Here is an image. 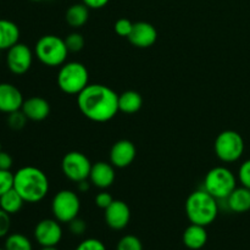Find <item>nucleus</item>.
Returning a JSON list of instances; mask_svg holds the SVG:
<instances>
[{"label":"nucleus","mask_w":250,"mask_h":250,"mask_svg":"<svg viewBox=\"0 0 250 250\" xmlns=\"http://www.w3.org/2000/svg\"><path fill=\"white\" fill-rule=\"evenodd\" d=\"M77 105L84 117L94 122H107L116 116L119 94L105 84H88L77 95Z\"/></svg>","instance_id":"obj_1"},{"label":"nucleus","mask_w":250,"mask_h":250,"mask_svg":"<svg viewBox=\"0 0 250 250\" xmlns=\"http://www.w3.org/2000/svg\"><path fill=\"white\" fill-rule=\"evenodd\" d=\"M14 188L26 203L42 202L49 193L48 176L36 166H23L14 173Z\"/></svg>","instance_id":"obj_2"},{"label":"nucleus","mask_w":250,"mask_h":250,"mask_svg":"<svg viewBox=\"0 0 250 250\" xmlns=\"http://www.w3.org/2000/svg\"><path fill=\"white\" fill-rule=\"evenodd\" d=\"M186 215L190 224L209 226L216 220L220 211L219 200L203 189L190 193L186 200Z\"/></svg>","instance_id":"obj_3"},{"label":"nucleus","mask_w":250,"mask_h":250,"mask_svg":"<svg viewBox=\"0 0 250 250\" xmlns=\"http://www.w3.org/2000/svg\"><path fill=\"white\" fill-rule=\"evenodd\" d=\"M70 53L65 41L55 34H45L37 41L34 45V56L48 67H58L66 62Z\"/></svg>","instance_id":"obj_4"},{"label":"nucleus","mask_w":250,"mask_h":250,"mask_svg":"<svg viewBox=\"0 0 250 250\" xmlns=\"http://www.w3.org/2000/svg\"><path fill=\"white\" fill-rule=\"evenodd\" d=\"M56 81L63 93L78 95L89 84V72L82 62L68 61L60 66Z\"/></svg>","instance_id":"obj_5"},{"label":"nucleus","mask_w":250,"mask_h":250,"mask_svg":"<svg viewBox=\"0 0 250 250\" xmlns=\"http://www.w3.org/2000/svg\"><path fill=\"white\" fill-rule=\"evenodd\" d=\"M237 187V177L229 168L217 166L207 173L203 188L217 200H225Z\"/></svg>","instance_id":"obj_6"},{"label":"nucleus","mask_w":250,"mask_h":250,"mask_svg":"<svg viewBox=\"0 0 250 250\" xmlns=\"http://www.w3.org/2000/svg\"><path fill=\"white\" fill-rule=\"evenodd\" d=\"M214 149L222 163H236L244 153V139L236 131H222L215 139Z\"/></svg>","instance_id":"obj_7"},{"label":"nucleus","mask_w":250,"mask_h":250,"mask_svg":"<svg viewBox=\"0 0 250 250\" xmlns=\"http://www.w3.org/2000/svg\"><path fill=\"white\" fill-rule=\"evenodd\" d=\"M81 210V200L77 193L70 189H62L54 195L51 200V212L54 219L60 224H68L78 217Z\"/></svg>","instance_id":"obj_8"},{"label":"nucleus","mask_w":250,"mask_h":250,"mask_svg":"<svg viewBox=\"0 0 250 250\" xmlns=\"http://www.w3.org/2000/svg\"><path fill=\"white\" fill-rule=\"evenodd\" d=\"M92 165L93 164L87 155L81 151L73 150L65 154L61 161V170L67 180L78 183L89 178Z\"/></svg>","instance_id":"obj_9"},{"label":"nucleus","mask_w":250,"mask_h":250,"mask_svg":"<svg viewBox=\"0 0 250 250\" xmlns=\"http://www.w3.org/2000/svg\"><path fill=\"white\" fill-rule=\"evenodd\" d=\"M6 51V65L10 72L17 76L28 72L33 63L34 51L27 44L19 42Z\"/></svg>","instance_id":"obj_10"},{"label":"nucleus","mask_w":250,"mask_h":250,"mask_svg":"<svg viewBox=\"0 0 250 250\" xmlns=\"http://www.w3.org/2000/svg\"><path fill=\"white\" fill-rule=\"evenodd\" d=\"M34 239L42 247H56L62 239V229L56 219H44L34 227Z\"/></svg>","instance_id":"obj_11"},{"label":"nucleus","mask_w":250,"mask_h":250,"mask_svg":"<svg viewBox=\"0 0 250 250\" xmlns=\"http://www.w3.org/2000/svg\"><path fill=\"white\" fill-rule=\"evenodd\" d=\"M105 222L107 226L115 231H121L126 229L131 220L129 207L122 200H114L109 208L104 210Z\"/></svg>","instance_id":"obj_12"},{"label":"nucleus","mask_w":250,"mask_h":250,"mask_svg":"<svg viewBox=\"0 0 250 250\" xmlns=\"http://www.w3.org/2000/svg\"><path fill=\"white\" fill-rule=\"evenodd\" d=\"M137 155L134 144L128 139H121L110 149V163L116 168H125L131 165Z\"/></svg>","instance_id":"obj_13"},{"label":"nucleus","mask_w":250,"mask_h":250,"mask_svg":"<svg viewBox=\"0 0 250 250\" xmlns=\"http://www.w3.org/2000/svg\"><path fill=\"white\" fill-rule=\"evenodd\" d=\"M158 39V32L151 23L139 21L133 23L131 34L128 36L129 43L139 49L150 48Z\"/></svg>","instance_id":"obj_14"},{"label":"nucleus","mask_w":250,"mask_h":250,"mask_svg":"<svg viewBox=\"0 0 250 250\" xmlns=\"http://www.w3.org/2000/svg\"><path fill=\"white\" fill-rule=\"evenodd\" d=\"M23 102V95L16 85L7 82L0 83V112L9 115L21 110Z\"/></svg>","instance_id":"obj_15"},{"label":"nucleus","mask_w":250,"mask_h":250,"mask_svg":"<svg viewBox=\"0 0 250 250\" xmlns=\"http://www.w3.org/2000/svg\"><path fill=\"white\" fill-rule=\"evenodd\" d=\"M115 166L106 161H98L93 164L89 173V182L99 189H106L115 182Z\"/></svg>","instance_id":"obj_16"},{"label":"nucleus","mask_w":250,"mask_h":250,"mask_svg":"<svg viewBox=\"0 0 250 250\" xmlns=\"http://www.w3.org/2000/svg\"><path fill=\"white\" fill-rule=\"evenodd\" d=\"M21 110L31 121H43L50 115V104L42 97H31L23 102Z\"/></svg>","instance_id":"obj_17"},{"label":"nucleus","mask_w":250,"mask_h":250,"mask_svg":"<svg viewBox=\"0 0 250 250\" xmlns=\"http://www.w3.org/2000/svg\"><path fill=\"white\" fill-rule=\"evenodd\" d=\"M226 207L229 211L244 214L250 210V189L246 187H236L226 198Z\"/></svg>","instance_id":"obj_18"},{"label":"nucleus","mask_w":250,"mask_h":250,"mask_svg":"<svg viewBox=\"0 0 250 250\" xmlns=\"http://www.w3.org/2000/svg\"><path fill=\"white\" fill-rule=\"evenodd\" d=\"M183 243L190 250H199L208 242V232L204 226L190 224L183 232Z\"/></svg>","instance_id":"obj_19"},{"label":"nucleus","mask_w":250,"mask_h":250,"mask_svg":"<svg viewBox=\"0 0 250 250\" xmlns=\"http://www.w3.org/2000/svg\"><path fill=\"white\" fill-rule=\"evenodd\" d=\"M20 36L21 32L14 21L0 19V51L9 50L11 46L19 43Z\"/></svg>","instance_id":"obj_20"},{"label":"nucleus","mask_w":250,"mask_h":250,"mask_svg":"<svg viewBox=\"0 0 250 250\" xmlns=\"http://www.w3.org/2000/svg\"><path fill=\"white\" fill-rule=\"evenodd\" d=\"M89 19V7L83 2L73 4L66 10L65 20L67 24L72 28H81L87 23Z\"/></svg>","instance_id":"obj_21"},{"label":"nucleus","mask_w":250,"mask_h":250,"mask_svg":"<svg viewBox=\"0 0 250 250\" xmlns=\"http://www.w3.org/2000/svg\"><path fill=\"white\" fill-rule=\"evenodd\" d=\"M143 105V98L136 90H126L119 94V110L125 114H136Z\"/></svg>","instance_id":"obj_22"},{"label":"nucleus","mask_w":250,"mask_h":250,"mask_svg":"<svg viewBox=\"0 0 250 250\" xmlns=\"http://www.w3.org/2000/svg\"><path fill=\"white\" fill-rule=\"evenodd\" d=\"M24 203L26 202L23 200V198L16 192L15 188H12L0 197V209L6 211L7 214L15 215L21 211Z\"/></svg>","instance_id":"obj_23"},{"label":"nucleus","mask_w":250,"mask_h":250,"mask_svg":"<svg viewBox=\"0 0 250 250\" xmlns=\"http://www.w3.org/2000/svg\"><path fill=\"white\" fill-rule=\"evenodd\" d=\"M5 250H33L32 242L22 233L7 234L5 239Z\"/></svg>","instance_id":"obj_24"},{"label":"nucleus","mask_w":250,"mask_h":250,"mask_svg":"<svg viewBox=\"0 0 250 250\" xmlns=\"http://www.w3.org/2000/svg\"><path fill=\"white\" fill-rule=\"evenodd\" d=\"M63 41H65V44L70 53H78L84 48V37L78 32H72V33L67 34L66 38H63Z\"/></svg>","instance_id":"obj_25"},{"label":"nucleus","mask_w":250,"mask_h":250,"mask_svg":"<svg viewBox=\"0 0 250 250\" xmlns=\"http://www.w3.org/2000/svg\"><path fill=\"white\" fill-rule=\"evenodd\" d=\"M116 250H143V246L138 237L133 234H127L120 239Z\"/></svg>","instance_id":"obj_26"},{"label":"nucleus","mask_w":250,"mask_h":250,"mask_svg":"<svg viewBox=\"0 0 250 250\" xmlns=\"http://www.w3.org/2000/svg\"><path fill=\"white\" fill-rule=\"evenodd\" d=\"M27 121H28V119H27L22 110H17V111L7 115V125L14 131H20V129L23 128L26 126Z\"/></svg>","instance_id":"obj_27"},{"label":"nucleus","mask_w":250,"mask_h":250,"mask_svg":"<svg viewBox=\"0 0 250 250\" xmlns=\"http://www.w3.org/2000/svg\"><path fill=\"white\" fill-rule=\"evenodd\" d=\"M14 188V173L10 170H0V197Z\"/></svg>","instance_id":"obj_28"},{"label":"nucleus","mask_w":250,"mask_h":250,"mask_svg":"<svg viewBox=\"0 0 250 250\" xmlns=\"http://www.w3.org/2000/svg\"><path fill=\"white\" fill-rule=\"evenodd\" d=\"M132 28H133V22L129 21L128 19H119L114 24V29L116 34L120 37H127L131 34Z\"/></svg>","instance_id":"obj_29"},{"label":"nucleus","mask_w":250,"mask_h":250,"mask_svg":"<svg viewBox=\"0 0 250 250\" xmlns=\"http://www.w3.org/2000/svg\"><path fill=\"white\" fill-rule=\"evenodd\" d=\"M238 181L243 187L250 189V159L244 161L238 170Z\"/></svg>","instance_id":"obj_30"},{"label":"nucleus","mask_w":250,"mask_h":250,"mask_svg":"<svg viewBox=\"0 0 250 250\" xmlns=\"http://www.w3.org/2000/svg\"><path fill=\"white\" fill-rule=\"evenodd\" d=\"M75 250H106V247L99 239L87 238L81 242Z\"/></svg>","instance_id":"obj_31"},{"label":"nucleus","mask_w":250,"mask_h":250,"mask_svg":"<svg viewBox=\"0 0 250 250\" xmlns=\"http://www.w3.org/2000/svg\"><path fill=\"white\" fill-rule=\"evenodd\" d=\"M68 229H70V232L73 236H82L87 231V224L83 219L76 217L72 221L68 222Z\"/></svg>","instance_id":"obj_32"},{"label":"nucleus","mask_w":250,"mask_h":250,"mask_svg":"<svg viewBox=\"0 0 250 250\" xmlns=\"http://www.w3.org/2000/svg\"><path fill=\"white\" fill-rule=\"evenodd\" d=\"M11 215L0 209V238H4L9 234L11 227Z\"/></svg>","instance_id":"obj_33"},{"label":"nucleus","mask_w":250,"mask_h":250,"mask_svg":"<svg viewBox=\"0 0 250 250\" xmlns=\"http://www.w3.org/2000/svg\"><path fill=\"white\" fill-rule=\"evenodd\" d=\"M114 198H112V195L110 194V193L107 192H100L99 194H97V197H95L94 202H95V205H97L98 208H100V209L105 210L106 208L110 207V204H111L112 202H114Z\"/></svg>","instance_id":"obj_34"},{"label":"nucleus","mask_w":250,"mask_h":250,"mask_svg":"<svg viewBox=\"0 0 250 250\" xmlns=\"http://www.w3.org/2000/svg\"><path fill=\"white\" fill-rule=\"evenodd\" d=\"M14 159L7 151L0 150V170H11Z\"/></svg>","instance_id":"obj_35"},{"label":"nucleus","mask_w":250,"mask_h":250,"mask_svg":"<svg viewBox=\"0 0 250 250\" xmlns=\"http://www.w3.org/2000/svg\"><path fill=\"white\" fill-rule=\"evenodd\" d=\"M110 0H82V2L84 5H87L89 9H102L105 5H107Z\"/></svg>","instance_id":"obj_36"},{"label":"nucleus","mask_w":250,"mask_h":250,"mask_svg":"<svg viewBox=\"0 0 250 250\" xmlns=\"http://www.w3.org/2000/svg\"><path fill=\"white\" fill-rule=\"evenodd\" d=\"M90 185L92 183L89 182V180H84V181H81V182L77 183V188L80 192H87L88 189H89Z\"/></svg>","instance_id":"obj_37"},{"label":"nucleus","mask_w":250,"mask_h":250,"mask_svg":"<svg viewBox=\"0 0 250 250\" xmlns=\"http://www.w3.org/2000/svg\"><path fill=\"white\" fill-rule=\"evenodd\" d=\"M41 250H59L56 247H42Z\"/></svg>","instance_id":"obj_38"},{"label":"nucleus","mask_w":250,"mask_h":250,"mask_svg":"<svg viewBox=\"0 0 250 250\" xmlns=\"http://www.w3.org/2000/svg\"><path fill=\"white\" fill-rule=\"evenodd\" d=\"M32 1H42V0H32Z\"/></svg>","instance_id":"obj_39"},{"label":"nucleus","mask_w":250,"mask_h":250,"mask_svg":"<svg viewBox=\"0 0 250 250\" xmlns=\"http://www.w3.org/2000/svg\"><path fill=\"white\" fill-rule=\"evenodd\" d=\"M0 150H1V143H0Z\"/></svg>","instance_id":"obj_40"},{"label":"nucleus","mask_w":250,"mask_h":250,"mask_svg":"<svg viewBox=\"0 0 250 250\" xmlns=\"http://www.w3.org/2000/svg\"><path fill=\"white\" fill-rule=\"evenodd\" d=\"M0 250H5V248H0Z\"/></svg>","instance_id":"obj_41"}]
</instances>
